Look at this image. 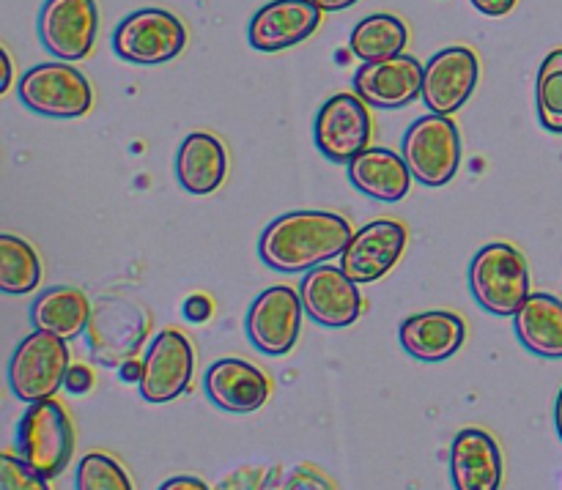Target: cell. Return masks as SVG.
Listing matches in <instances>:
<instances>
[{
	"label": "cell",
	"instance_id": "32",
	"mask_svg": "<svg viewBox=\"0 0 562 490\" xmlns=\"http://www.w3.org/2000/svg\"><path fill=\"white\" fill-rule=\"evenodd\" d=\"M470 3L486 16H505L508 11H514L516 0H470Z\"/></svg>",
	"mask_w": 562,
	"mask_h": 490
},
{
	"label": "cell",
	"instance_id": "11",
	"mask_svg": "<svg viewBox=\"0 0 562 490\" xmlns=\"http://www.w3.org/2000/svg\"><path fill=\"white\" fill-rule=\"evenodd\" d=\"M36 27L38 42L49 55L66 64L82 60L97 42V0H44Z\"/></svg>",
	"mask_w": 562,
	"mask_h": 490
},
{
	"label": "cell",
	"instance_id": "9",
	"mask_svg": "<svg viewBox=\"0 0 562 490\" xmlns=\"http://www.w3.org/2000/svg\"><path fill=\"white\" fill-rule=\"evenodd\" d=\"M373 121L368 104L351 93H335L322 104L313 124L316 146L329 162L349 164L357 153L371 146Z\"/></svg>",
	"mask_w": 562,
	"mask_h": 490
},
{
	"label": "cell",
	"instance_id": "5",
	"mask_svg": "<svg viewBox=\"0 0 562 490\" xmlns=\"http://www.w3.org/2000/svg\"><path fill=\"white\" fill-rule=\"evenodd\" d=\"M71 367V354L66 340L36 329L27 334L9 362V387L22 403L49 400L60 387Z\"/></svg>",
	"mask_w": 562,
	"mask_h": 490
},
{
	"label": "cell",
	"instance_id": "27",
	"mask_svg": "<svg viewBox=\"0 0 562 490\" xmlns=\"http://www.w3.org/2000/svg\"><path fill=\"white\" fill-rule=\"evenodd\" d=\"M536 107L543 129L562 135V49H552L538 69Z\"/></svg>",
	"mask_w": 562,
	"mask_h": 490
},
{
	"label": "cell",
	"instance_id": "2",
	"mask_svg": "<svg viewBox=\"0 0 562 490\" xmlns=\"http://www.w3.org/2000/svg\"><path fill=\"white\" fill-rule=\"evenodd\" d=\"M470 288L483 310L499 318H514L530 299L527 258L508 241L481 247L470 263Z\"/></svg>",
	"mask_w": 562,
	"mask_h": 490
},
{
	"label": "cell",
	"instance_id": "20",
	"mask_svg": "<svg viewBox=\"0 0 562 490\" xmlns=\"http://www.w3.org/2000/svg\"><path fill=\"white\" fill-rule=\"evenodd\" d=\"M401 345L420 362H445L461 351L467 340L464 318L448 310H428L401 323Z\"/></svg>",
	"mask_w": 562,
	"mask_h": 490
},
{
	"label": "cell",
	"instance_id": "8",
	"mask_svg": "<svg viewBox=\"0 0 562 490\" xmlns=\"http://www.w3.org/2000/svg\"><path fill=\"white\" fill-rule=\"evenodd\" d=\"M187 27L165 9H140L126 14L113 33V53L135 66H159L181 55Z\"/></svg>",
	"mask_w": 562,
	"mask_h": 490
},
{
	"label": "cell",
	"instance_id": "26",
	"mask_svg": "<svg viewBox=\"0 0 562 490\" xmlns=\"http://www.w3.org/2000/svg\"><path fill=\"white\" fill-rule=\"evenodd\" d=\"M42 283V263L20 236H0V290L9 296L31 294Z\"/></svg>",
	"mask_w": 562,
	"mask_h": 490
},
{
	"label": "cell",
	"instance_id": "31",
	"mask_svg": "<svg viewBox=\"0 0 562 490\" xmlns=\"http://www.w3.org/2000/svg\"><path fill=\"white\" fill-rule=\"evenodd\" d=\"M184 316L190 318L192 323H201L206 321L209 316H212V301L206 299V296H190L184 305Z\"/></svg>",
	"mask_w": 562,
	"mask_h": 490
},
{
	"label": "cell",
	"instance_id": "36",
	"mask_svg": "<svg viewBox=\"0 0 562 490\" xmlns=\"http://www.w3.org/2000/svg\"><path fill=\"white\" fill-rule=\"evenodd\" d=\"M0 58H3V80H0V93H5L9 91V86H11V55H9V49H0Z\"/></svg>",
	"mask_w": 562,
	"mask_h": 490
},
{
	"label": "cell",
	"instance_id": "30",
	"mask_svg": "<svg viewBox=\"0 0 562 490\" xmlns=\"http://www.w3.org/2000/svg\"><path fill=\"white\" fill-rule=\"evenodd\" d=\"M64 387H66V392H71V395H88V392H91V387H93L91 367L71 365L69 373H66V378H64Z\"/></svg>",
	"mask_w": 562,
	"mask_h": 490
},
{
	"label": "cell",
	"instance_id": "29",
	"mask_svg": "<svg viewBox=\"0 0 562 490\" xmlns=\"http://www.w3.org/2000/svg\"><path fill=\"white\" fill-rule=\"evenodd\" d=\"M0 490H53L42 471L33 469L20 455L5 453L0 458Z\"/></svg>",
	"mask_w": 562,
	"mask_h": 490
},
{
	"label": "cell",
	"instance_id": "15",
	"mask_svg": "<svg viewBox=\"0 0 562 490\" xmlns=\"http://www.w3.org/2000/svg\"><path fill=\"white\" fill-rule=\"evenodd\" d=\"M406 250V228L395 219H373L357 230L340 255V269L357 285H371L382 280Z\"/></svg>",
	"mask_w": 562,
	"mask_h": 490
},
{
	"label": "cell",
	"instance_id": "3",
	"mask_svg": "<svg viewBox=\"0 0 562 490\" xmlns=\"http://www.w3.org/2000/svg\"><path fill=\"white\" fill-rule=\"evenodd\" d=\"M16 455L47 480L64 475L75 455V425L55 398L27 403L16 425Z\"/></svg>",
	"mask_w": 562,
	"mask_h": 490
},
{
	"label": "cell",
	"instance_id": "21",
	"mask_svg": "<svg viewBox=\"0 0 562 490\" xmlns=\"http://www.w3.org/2000/svg\"><path fill=\"white\" fill-rule=\"evenodd\" d=\"M412 170L406 164L404 153H395L390 148L368 146L349 162V181L362 192L382 203H398L412 190Z\"/></svg>",
	"mask_w": 562,
	"mask_h": 490
},
{
	"label": "cell",
	"instance_id": "23",
	"mask_svg": "<svg viewBox=\"0 0 562 490\" xmlns=\"http://www.w3.org/2000/svg\"><path fill=\"white\" fill-rule=\"evenodd\" d=\"M93 305L80 288L71 285H55L42 290L31 305V323L42 332L55 334L60 340H75L82 334L91 321Z\"/></svg>",
	"mask_w": 562,
	"mask_h": 490
},
{
	"label": "cell",
	"instance_id": "4",
	"mask_svg": "<svg viewBox=\"0 0 562 490\" xmlns=\"http://www.w3.org/2000/svg\"><path fill=\"white\" fill-rule=\"evenodd\" d=\"M148 332H151V321L140 305L121 296L99 299L86 329L88 354L97 365L121 367L124 362L137 360Z\"/></svg>",
	"mask_w": 562,
	"mask_h": 490
},
{
	"label": "cell",
	"instance_id": "28",
	"mask_svg": "<svg viewBox=\"0 0 562 490\" xmlns=\"http://www.w3.org/2000/svg\"><path fill=\"white\" fill-rule=\"evenodd\" d=\"M75 490H135L124 466L104 453H88L77 464Z\"/></svg>",
	"mask_w": 562,
	"mask_h": 490
},
{
	"label": "cell",
	"instance_id": "6",
	"mask_svg": "<svg viewBox=\"0 0 562 490\" xmlns=\"http://www.w3.org/2000/svg\"><path fill=\"white\" fill-rule=\"evenodd\" d=\"M16 93L31 113L47 118H80L93 104V88L88 77L66 60L31 66L22 75Z\"/></svg>",
	"mask_w": 562,
	"mask_h": 490
},
{
	"label": "cell",
	"instance_id": "7",
	"mask_svg": "<svg viewBox=\"0 0 562 490\" xmlns=\"http://www.w3.org/2000/svg\"><path fill=\"white\" fill-rule=\"evenodd\" d=\"M404 159L412 175L426 186H445L461 168V135L450 115L428 113L404 135Z\"/></svg>",
	"mask_w": 562,
	"mask_h": 490
},
{
	"label": "cell",
	"instance_id": "22",
	"mask_svg": "<svg viewBox=\"0 0 562 490\" xmlns=\"http://www.w3.org/2000/svg\"><path fill=\"white\" fill-rule=\"evenodd\" d=\"M228 175V151L209 132H192L176 153V179L190 195H212Z\"/></svg>",
	"mask_w": 562,
	"mask_h": 490
},
{
	"label": "cell",
	"instance_id": "14",
	"mask_svg": "<svg viewBox=\"0 0 562 490\" xmlns=\"http://www.w3.org/2000/svg\"><path fill=\"white\" fill-rule=\"evenodd\" d=\"M302 307L318 327L346 329L360 318L362 296L355 280L340 266H318L300 283Z\"/></svg>",
	"mask_w": 562,
	"mask_h": 490
},
{
	"label": "cell",
	"instance_id": "25",
	"mask_svg": "<svg viewBox=\"0 0 562 490\" xmlns=\"http://www.w3.org/2000/svg\"><path fill=\"white\" fill-rule=\"evenodd\" d=\"M406 42H409V31H406V25L398 16L371 14L355 25L349 38V49L362 64H373V60H387L401 55Z\"/></svg>",
	"mask_w": 562,
	"mask_h": 490
},
{
	"label": "cell",
	"instance_id": "24",
	"mask_svg": "<svg viewBox=\"0 0 562 490\" xmlns=\"http://www.w3.org/2000/svg\"><path fill=\"white\" fill-rule=\"evenodd\" d=\"M519 343L543 360H562V301L549 294H530L514 316Z\"/></svg>",
	"mask_w": 562,
	"mask_h": 490
},
{
	"label": "cell",
	"instance_id": "10",
	"mask_svg": "<svg viewBox=\"0 0 562 490\" xmlns=\"http://www.w3.org/2000/svg\"><path fill=\"white\" fill-rule=\"evenodd\" d=\"M302 316H305V307H302L300 290L289 285H272L258 294L247 310V338L261 354L285 356L300 340Z\"/></svg>",
	"mask_w": 562,
	"mask_h": 490
},
{
	"label": "cell",
	"instance_id": "18",
	"mask_svg": "<svg viewBox=\"0 0 562 490\" xmlns=\"http://www.w3.org/2000/svg\"><path fill=\"white\" fill-rule=\"evenodd\" d=\"M206 398L231 414H252L272 395L267 373L245 360H220L203 376Z\"/></svg>",
	"mask_w": 562,
	"mask_h": 490
},
{
	"label": "cell",
	"instance_id": "17",
	"mask_svg": "<svg viewBox=\"0 0 562 490\" xmlns=\"http://www.w3.org/2000/svg\"><path fill=\"white\" fill-rule=\"evenodd\" d=\"M318 22L322 9L313 0H269L252 14L247 42L261 53H280L311 38Z\"/></svg>",
	"mask_w": 562,
	"mask_h": 490
},
{
	"label": "cell",
	"instance_id": "12",
	"mask_svg": "<svg viewBox=\"0 0 562 490\" xmlns=\"http://www.w3.org/2000/svg\"><path fill=\"white\" fill-rule=\"evenodd\" d=\"M195 373V351L179 329H162L143 360L140 395L148 403H170L187 392Z\"/></svg>",
	"mask_w": 562,
	"mask_h": 490
},
{
	"label": "cell",
	"instance_id": "19",
	"mask_svg": "<svg viewBox=\"0 0 562 490\" xmlns=\"http://www.w3.org/2000/svg\"><path fill=\"white\" fill-rule=\"evenodd\" d=\"M505 460L499 444L481 428L456 433L450 447V477L456 490H499Z\"/></svg>",
	"mask_w": 562,
	"mask_h": 490
},
{
	"label": "cell",
	"instance_id": "37",
	"mask_svg": "<svg viewBox=\"0 0 562 490\" xmlns=\"http://www.w3.org/2000/svg\"><path fill=\"white\" fill-rule=\"evenodd\" d=\"M554 428H558V436L562 442V389L558 395V403H554Z\"/></svg>",
	"mask_w": 562,
	"mask_h": 490
},
{
	"label": "cell",
	"instance_id": "35",
	"mask_svg": "<svg viewBox=\"0 0 562 490\" xmlns=\"http://www.w3.org/2000/svg\"><path fill=\"white\" fill-rule=\"evenodd\" d=\"M313 3H316L322 11H344V9H351L357 0H313Z\"/></svg>",
	"mask_w": 562,
	"mask_h": 490
},
{
	"label": "cell",
	"instance_id": "13",
	"mask_svg": "<svg viewBox=\"0 0 562 490\" xmlns=\"http://www.w3.org/2000/svg\"><path fill=\"white\" fill-rule=\"evenodd\" d=\"M481 64L470 47H445L423 69V102L431 113L453 115L477 88Z\"/></svg>",
	"mask_w": 562,
	"mask_h": 490
},
{
	"label": "cell",
	"instance_id": "33",
	"mask_svg": "<svg viewBox=\"0 0 562 490\" xmlns=\"http://www.w3.org/2000/svg\"><path fill=\"white\" fill-rule=\"evenodd\" d=\"M159 490H212L206 486L203 480H198V477H170L168 482H162Z\"/></svg>",
	"mask_w": 562,
	"mask_h": 490
},
{
	"label": "cell",
	"instance_id": "34",
	"mask_svg": "<svg viewBox=\"0 0 562 490\" xmlns=\"http://www.w3.org/2000/svg\"><path fill=\"white\" fill-rule=\"evenodd\" d=\"M119 371H121V381H135V384H140V378H143V362L130 360V362H124V365H121Z\"/></svg>",
	"mask_w": 562,
	"mask_h": 490
},
{
	"label": "cell",
	"instance_id": "16",
	"mask_svg": "<svg viewBox=\"0 0 562 490\" xmlns=\"http://www.w3.org/2000/svg\"><path fill=\"white\" fill-rule=\"evenodd\" d=\"M423 69L426 64L401 53L395 58L362 64L351 86L368 107L401 110L423 96Z\"/></svg>",
	"mask_w": 562,
	"mask_h": 490
},
{
	"label": "cell",
	"instance_id": "1",
	"mask_svg": "<svg viewBox=\"0 0 562 490\" xmlns=\"http://www.w3.org/2000/svg\"><path fill=\"white\" fill-rule=\"evenodd\" d=\"M351 225L333 212H291L272 219L258 241V255L283 274H307L344 255Z\"/></svg>",
	"mask_w": 562,
	"mask_h": 490
}]
</instances>
